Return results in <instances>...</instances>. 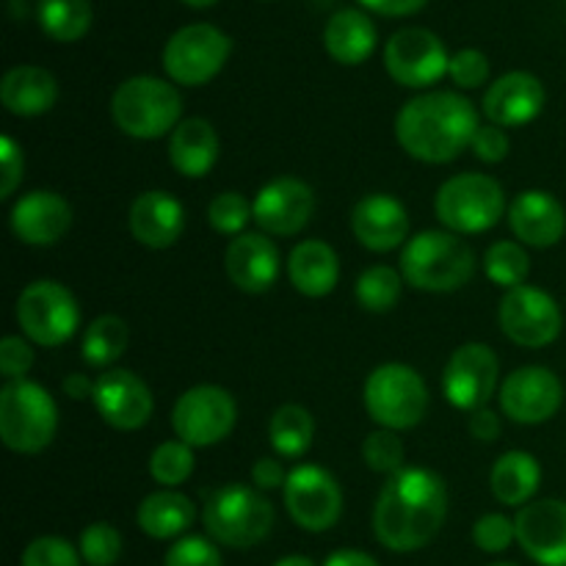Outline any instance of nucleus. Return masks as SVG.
<instances>
[{
  "instance_id": "obj_17",
  "label": "nucleus",
  "mask_w": 566,
  "mask_h": 566,
  "mask_svg": "<svg viewBox=\"0 0 566 566\" xmlns=\"http://www.w3.org/2000/svg\"><path fill=\"white\" fill-rule=\"evenodd\" d=\"M94 409L105 426L116 431H138L149 423L155 409L153 390L133 370L108 368L94 379Z\"/></svg>"
},
{
  "instance_id": "obj_27",
  "label": "nucleus",
  "mask_w": 566,
  "mask_h": 566,
  "mask_svg": "<svg viewBox=\"0 0 566 566\" xmlns=\"http://www.w3.org/2000/svg\"><path fill=\"white\" fill-rule=\"evenodd\" d=\"M221 142L216 127L208 119H182L169 136V164L188 180L210 175L219 164Z\"/></svg>"
},
{
  "instance_id": "obj_47",
  "label": "nucleus",
  "mask_w": 566,
  "mask_h": 566,
  "mask_svg": "<svg viewBox=\"0 0 566 566\" xmlns=\"http://www.w3.org/2000/svg\"><path fill=\"white\" fill-rule=\"evenodd\" d=\"M0 164H3V175H0V199H9L11 193L20 188L22 171H25L22 147L11 136L0 138Z\"/></svg>"
},
{
  "instance_id": "obj_31",
  "label": "nucleus",
  "mask_w": 566,
  "mask_h": 566,
  "mask_svg": "<svg viewBox=\"0 0 566 566\" xmlns=\"http://www.w3.org/2000/svg\"><path fill=\"white\" fill-rule=\"evenodd\" d=\"M542 484V468L536 457L525 451H506L497 457L490 473V490L503 506L523 509L534 501Z\"/></svg>"
},
{
  "instance_id": "obj_5",
  "label": "nucleus",
  "mask_w": 566,
  "mask_h": 566,
  "mask_svg": "<svg viewBox=\"0 0 566 566\" xmlns=\"http://www.w3.org/2000/svg\"><path fill=\"white\" fill-rule=\"evenodd\" d=\"M202 525L216 545L249 551L274 528V506L254 486L227 484L205 501Z\"/></svg>"
},
{
  "instance_id": "obj_49",
  "label": "nucleus",
  "mask_w": 566,
  "mask_h": 566,
  "mask_svg": "<svg viewBox=\"0 0 566 566\" xmlns=\"http://www.w3.org/2000/svg\"><path fill=\"white\" fill-rule=\"evenodd\" d=\"M501 431H503L501 418H497V412H492L490 407L470 412V434H473V440L486 442V446H490V442H497Z\"/></svg>"
},
{
  "instance_id": "obj_18",
  "label": "nucleus",
  "mask_w": 566,
  "mask_h": 566,
  "mask_svg": "<svg viewBox=\"0 0 566 566\" xmlns=\"http://www.w3.org/2000/svg\"><path fill=\"white\" fill-rule=\"evenodd\" d=\"M315 210L313 188L298 177H276L265 182L252 202L254 224L274 238H287L310 224Z\"/></svg>"
},
{
  "instance_id": "obj_51",
  "label": "nucleus",
  "mask_w": 566,
  "mask_h": 566,
  "mask_svg": "<svg viewBox=\"0 0 566 566\" xmlns=\"http://www.w3.org/2000/svg\"><path fill=\"white\" fill-rule=\"evenodd\" d=\"M61 390H64L66 398L72 401H92L94 396V381L88 379L86 374H70L64 381H61Z\"/></svg>"
},
{
  "instance_id": "obj_24",
  "label": "nucleus",
  "mask_w": 566,
  "mask_h": 566,
  "mask_svg": "<svg viewBox=\"0 0 566 566\" xmlns=\"http://www.w3.org/2000/svg\"><path fill=\"white\" fill-rule=\"evenodd\" d=\"M509 227L523 247L551 249L566 232V210L553 193L531 188L509 205Z\"/></svg>"
},
{
  "instance_id": "obj_6",
  "label": "nucleus",
  "mask_w": 566,
  "mask_h": 566,
  "mask_svg": "<svg viewBox=\"0 0 566 566\" xmlns=\"http://www.w3.org/2000/svg\"><path fill=\"white\" fill-rule=\"evenodd\" d=\"M59 431V407L42 385L31 379L6 381L0 390V440L9 451L42 453Z\"/></svg>"
},
{
  "instance_id": "obj_41",
  "label": "nucleus",
  "mask_w": 566,
  "mask_h": 566,
  "mask_svg": "<svg viewBox=\"0 0 566 566\" xmlns=\"http://www.w3.org/2000/svg\"><path fill=\"white\" fill-rule=\"evenodd\" d=\"M81 551L61 536H39L22 551L20 566H81Z\"/></svg>"
},
{
  "instance_id": "obj_46",
  "label": "nucleus",
  "mask_w": 566,
  "mask_h": 566,
  "mask_svg": "<svg viewBox=\"0 0 566 566\" xmlns=\"http://www.w3.org/2000/svg\"><path fill=\"white\" fill-rule=\"evenodd\" d=\"M473 155L484 164H501V160L509 158L512 153V138L503 127L497 125H481L479 133H475L473 144H470Z\"/></svg>"
},
{
  "instance_id": "obj_9",
  "label": "nucleus",
  "mask_w": 566,
  "mask_h": 566,
  "mask_svg": "<svg viewBox=\"0 0 566 566\" xmlns=\"http://www.w3.org/2000/svg\"><path fill=\"white\" fill-rule=\"evenodd\" d=\"M17 326L25 340L44 348H59L81 326V307L66 285L55 280H36L22 287L14 304Z\"/></svg>"
},
{
  "instance_id": "obj_38",
  "label": "nucleus",
  "mask_w": 566,
  "mask_h": 566,
  "mask_svg": "<svg viewBox=\"0 0 566 566\" xmlns=\"http://www.w3.org/2000/svg\"><path fill=\"white\" fill-rule=\"evenodd\" d=\"M122 534L111 523H92L83 528L77 551L88 566H114L122 558Z\"/></svg>"
},
{
  "instance_id": "obj_16",
  "label": "nucleus",
  "mask_w": 566,
  "mask_h": 566,
  "mask_svg": "<svg viewBox=\"0 0 566 566\" xmlns=\"http://www.w3.org/2000/svg\"><path fill=\"white\" fill-rule=\"evenodd\" d=\"M501 412L520 426L547 423L564 403V385L551 368L523 365L501 381Z\"/></svg>"
},
{
  "instance_id": "obj_7",
  "label": "nucleus",
  "mask_w": 566,
  "mask_h": 566,
  "mask_svg": "<svg viewBox=\"0 0 566 566\" xmlns=\"http://www.w3.org/2000/svg\"><path fill=\"white\" fill-rule=\"evenodd\" d=\"M509 202L501 182L481 171L453 175L434 197V213L448 232L479 235L506 216Z\"/></svg>"
},
{
  "instance_id": "obj_23",
  "label": "nucleus",
  "mask_w": 566,
  "mask_h": 566,
  "mask_svg": "<svg viewBox=\"0 0 566 566\" xmlns=\"http://www.w3.org/2000/svg\"><path fill=\"white\" fill-rule=\"evenodd\" d=\"M352 232L368 252H396L407 247L409 213L390 193H368L354 205Z\"/></svg>"
},
{
  "instance_id": "obj_22",
  "label": "nucleus",
  "mask_w": 566,
  "mask_h": 566,
  "mask_svg": "<svg viewBox=\"0 0 566 566\" xmlns=\"http://www.w3.org/2000/svg\"><path fill=\"white\" fill-rule=\"evenodd\" d=\"M545 86L536 75L523 70L506 72V75L497 77L484 94V116L490 119V125L503 127H523L528 122H534L536 116L545 108Z\"/></svg>"
},
{
  "instance_id": "obj_13",
  "label": "nucleus",
  "mask_w": 566,
  "mask_h": 566,
  "mask_svg": "<svg viewBox=\"0 0 566 566\" xmlns=\"http://www.w3.org/2000/svg\"><path fill=\"white\" fill-rule=\"evenodd\" d=\"M503 335L523 348H545L562 335V307L547 291L520 285L503 293L497 307Z\"/></svg>"
},
{
  "instance_id": "obj_40",
  "label": "nucleus",
  "mask_w": 566,
  "mask_h": 566,
  "mask_svg": "<svg viewBox=\"0 0 566 566\" xmlns=\"http://www.w3.org/2000/svg\"><path fill=\"white\" fill-rule=\"evenodd\" d=\"M363 459L368 470L379 475H396L403 470V446L398 440V431L390 429H376L365 437L363 442Z\"/></svg>"
},
{
  "instance_id": "obj_43",
  "label": "nucleus",
  "mask_w": 566,
  "mask_h": 566,
  "mask_svg": "<svg viewBox=\"0 0 566 566\" xmlns=\"http://www.w3.org/2000/svg\"><path fill=\"white\" fill-rule=\"evenodd\" d=\"M164 566H224V562L210 536H182L166 551Z\"/></svg>"
},
{
  "instance_id": "obj_2",
  "label": "nucleus",
  "mask_w": 566,
  "mask_h": 566,
  "mask_svg": "<svg viewBox=\"0 0 566 566\" xmlns=\"http://www.w3.org/2000/svg\"><path fill=\"white\" fill-rule=\"evenodd\" d=\"M479 127V111L457 92H423L396 116V138L403 153L431 166L457 160L470 149Z\"/></svg>"
},
{
  "instance_id": "obj_29",
  "label": "nucleus",
  "mask_w": 566,
  "mask_h": 566,
  "mask_svg": "<svg viewBox=\"0 0 566 566\" xmlns=\"http://www.w3.org/2000/svg\"><path fill=\"white\" fill-rule=\"evenodd\" d=\"M136 523L149 539H182V534L197 523V506L191 497L177 490L149 492L138 503Z\"/></svg>"
},
{
  "instance_id": "obj_37",
  "label": "nucleus",
  "mask_w": 566,
  "mask_h": 566,
  "mask_svg": "<svg viewBox=\"0 0 566 566\" xmlns=\"http://www.w3.org/2000/svg\"><path fill=\"white\" fill-rule=\"evenodd\" d=\"M193 464L197 459H193L191 446H186L182 440H166L149 457V475L164 490H177L193 475Z\"/></svg>"
},
{
  "instance_id": "obj_21",
  "label": "nucleus",
  "mask_w": 566,
  "mask_h": 566,
  "mask_svg": "<svg viewBox=\"0 0 566 566\" xmlns=\"http://www.w3.org/2000/svg\"><path fill=\"white\" fill-rule=\"evenodd\" d=\"M9 227L28 247H55L72 227V208L61 193L31 191L11 208Z\"/></svg>"
},
{
  "instance_id": "obj_54",
  "label": "nucleus",
  "mask_w": 566,
  "mask_h": 566,
  "mask_svg": "<svg viewBox=\"0 0 566 566\" xmlns=\"http://www.w3.org/2000/svg\"><path fill=\"white\" fill-rule=\"evenodd\" d=\"M180 3L191 6V9H208V6H213L216 0H180Z\"/></svg>"
},
{
  "instance_id": "obj_12",
  "label": "nucleus",
  "mask_w": 566,
  "mask_h": 566,
  "mask_svg": "<svg viewBox=\"0 0 566 566\" xmlns=\"http://www.w3.org/2000/svg\"><path fill=\"white\" fill-rule=\"evenodd\" d=\"M282 497L293 523L310 534H324L343 514L340 484L318 464H296L287 473Z\"/></svg>"
},
{
  "instance_id": "obj_55",
  "label": "nucleus",
  "mask_w": 566,
  "mask_h": 566,
  "mask_svg": "<svg viewBox=\"0 0 566 566\" xmlns=\"http://www.w3.org/2000/svg\"><path fill=\"white\" fill-rule=\"evenodd\" d=\"M492 566H517V564H492Z\"/></svg>"
},
{
  "instance_id": "obj_53",
  "label": "nucleus",
  "mask_w": 566,
  "mask_h": 566,
  "mask_svg": "<svg viewBox=\"0 0 566 566\" xmlns=\"http://www.w3.org/2000/svg\"><path fill=\"white\" fill-rule=\"evenodd\" d=\"M274 566H315V564H313V558H307V556H285V558H280Z\"/></svg>"
},
{
  "instance_id": "obj_48",
  "label": "nucleus",
  "mask_w": 566,
  "mask_h": 566,
  "mask_svg": "<svg viewBox=\"0 0 566 566\" xmlns=\"http://www.w3.org/2000/svg\"><path fill=\"white\" fill-rule=\"evenodd\" d=\"M285 481H287V470L282 468L280 459L263 457L254 462L252 484L258 486V490H280V486H285Z\"/></svg>"
},
{
  "instance_id": "obj_50",
  "label": "nucleus",
  "mask_w": 566,
  "mask_h": 566,
  "mask_svg": "<svg viewBox=\"0 0 566 566\" xmlns=\"http://www.w3.org/2000/svg\"><path fill=\"white\" fill-rule=\"evenodd\" d=\"M429 0H359V6L381 17H409L420 11Z\"/></svg>"
},
{
  "instance_id": "obj_14",
  "label": "nucleus",
  "mask_w": 566,
  "mask_h": 566,
  "mask_svg": "<svg viewBox=\"0 0 566 566\" xmlns=\"http://www.w3.org/2000/svg\"><path fill=\"white\" fill-rule=\"evenodd\" d=\"M385 66L398 86L429 88L448 75L451 55L429 28H401L387 42Z\"/></svg>"
},
{
  "instance_id": "obj_39",
  "label": "nucleus",
  "mask_w": 566,
  "mask_h": 566,
  "mask_svg": "<svg viewBox=\"0 0 566 566\" xmlns=\"http://www.w3.org/2000/svg\"><path fill=\"white\" fill-rule=\"evenodd\" d=\"M252 219V205H249L247 199H243V193L238 191L216 193L213 202L208 205V224L213 227L219 235L238 238L241 232H247V224Z\"/></svg>"
},
{
  "instance_id": "obj_45",
  "label": "nucleus",
  "mask_w": 566,
  "mask_h": 566,
  "mask_svg": "<svg viewBox=\"0 0 566 566\" xmlns=\"http://www.w3.org/2000/svg\"><path fill=\"white\" fill-rule=\"evenodd\" d=\"M33 368V348L31 343L22 340L20 335H9L0 343V376L6 381L25 379L28 370Z\"/></svg>"
},
{
  "instance_id": "obj_35",
  "label": "nucleus",
  "mask_w": 566,
  "mask_h": 566,
  "mask_svg": "<svg viewBox=\"0 0 566 566\" xmlns=\"http://www.w3.org/2000/svg\"><path fill=\"white\" fill-rule=\"evenodd\" d=\"M484 269L495 285L503 291L525 285L531 274V258L520 241H495L484 254Z\"/></svg>"
},
{
  "instance_id": "obj_20",
  "label": "nucleus",
  "mask_w": 566,
  "mask_h": 566,
  "mask_svg": "<svg viewBox=\"0 0 566 566\" xmlns=\"http://www.w3.org/2000/svg\"><path fill=\"white\" fill-rule=\"evenodd\" d=\"M224 269L232 285L243 293H265L280 280L282 258L276 243L265 232H241L224 252Z\"/></svg>"
},
{
  "instance_id": "obj_32",
  "label": "nucleus",
  "mask_w": 566,
  "mask_h": 566,
  "mask_svg": "<svg viewBox=\"0 0 566 566\" xmlns=\"http://www.w3.org/2000/svg\"><path fill=\"white\" fill-rule=\"evenodd\" d=\"M315 420L298 403H282L269 420V442L282 459H302L313 448Z\"/></svg>"
},
{
  "instance_id": "obj_26",
  "label": "nucleus",
  "mask_w": 566,
  "mask_h": 566,
  "mask_svg": "<svg viewBox=\"0 0 566 566\" xmlns=\"http://www.w3.org/2000/svg\"><path fill=\"white\" fill-rule=\"evenodd\" d=\"M55 99H59V83L44 66L20 64L6 72L0 81V103L9 114L22 119L48 114L53 111Z\"/></svg>"
},
{
  "instance_id": "obj_3",
  "label": "nucleus",
  "mask_w": 566,
  "mask_h": 566,
  "mask_svg": "<svg viewBox=\"0 0 566 566\" xmlns=\"http://www.w3.org/2000/svg\"><path fill=\"white\" fill-rule=\"evenodd\" d=\"M475 274V254L457 232L426 230L401 252V276L415 291L453 293Z\"/></svg>"
},
{
  "instance_id": "obj_42",
  "label": "nucleus",
  "mask_w": 566,
  "mask_h": 566,
  "mask_svg": "<svg viewBox=\"0 0 566 566\" xmlns=\"http://www.w3.org/2000/svg\"><path fill=\"white\" fill-rule=\"evenodd\" d=\"M473 542L481 553H492V556L509 551V547H512V542H517V528H514V520H509L506 514H501V512L484 514V517L475 520Z\"/></svg>"
},
{
  "instance_id": "obj_4",
  "label": "nucleus",
  "mask_w": 566,
  "mask_h": 566,
  "mask_svg": "<svg viewBox=\"0 0 566 566\" xmlns=\"http://www.w3.org/2000/svg\"><path fill=\"white\" fill-rule=\"evenodd\" d=\"M111 116L125 136L153 142V138L171 136L180 125L182 97L169 81L160 77H127L111 97Z\"/></svg>"
},
{
  "instance_id": "obj_25",
  "label": "nucleus",
  "mask_w": 566,
  "mask_h": 566,
  "mask_svg": "<svg viewBox=\"0 0 566 566\" xmlns=\"http://www.w3.org/2000/svg\"><path fill=\"white\" fill-rule=\"evenodd\" d=\"M127 227L133 238L147 249H169L186 230L182 202L169 191H144L133 199Z\"/></svg>"
},
{
  "instance_id": "obj_19",
  "label": "nucleus",
  "mask_w": 566,
  "mask_h": 566,
  "mask_svg": "<svg viewBox=\"0 0 566 566\" xmlns=\"http://www.w3.org/2000/svg\"><path fill=\"white\" fill-rule=\"evenodd\" d=\"M517 545L539 566H566V501H531L514 517Z\"/></svg>"
},
{
  "instance_id": "obj_1",
  "label": "nucleus",
  "mask_w": 566,
  "mask_h": 566,
  "mask_svg": "<svg viewBox=\"0 0 566 566\" xmlns=\"http://www.w3.org/2000/svg\"><path fill=\"white\" fill-rule=\"evenodd\" d=\"M448 517V486L426 468H403L385 481L374 506V536L392 553L431 545Z\"/></svg>"
},
{
  "instance_id": "obj_30",
  "label": "nucleus",
  "mask_w": 566,
  "mask_h": 566,
  "mask_svg": "<svg viewBox=\"0 0 566 566\" xmlns=\"http://www.w3.org/2000/svg\"><path fill=\"white\" fill-rule=\"evenodd\" d=\"M324 48L337 64L357 66L376 50V25L365 11L340 9L324 28Z\"/></svg>"
},
{
  "instance_id": "obj_34",
  "label": "nucleus",
  "mask_w": 566,
  "mask_h": 566,
  "mask_svg": "<svg viewBox=\"0 0 566 566\" xmlns=\"http://www.w3.org/2000/svg\"><path fill=\"white\" fill-rule=\"evenodd\" d=\"M39 28L55 42H77L92 28V3L88 0H39Z\"/></svg>"
},
{
  "instance_id": "obj_11",
  "label": "nucleus",
  "mask_w": 566,
  "mask_h": 566,
  "mask_svg": "<svg viewBox=\"0 0 566 566\" xmlns=\"http://www.w3.org/2000/svg\"><path fill=\"white\" fill-rule=\"evenodd\" d=\"M238 420V403L230 390L219 385H197L177 398L171 409V429L177 440L191 448L219 446L232 434Z\"/></svg>"
},
{
  "instance_id": "obj_28",
  "label": "nucleus",
  "mask_w": 566,
  "mask_h": 566,
  "mask_svg": "<svg viewBox=\"0 0 566 566\" xmlns=\"http://www.w3.org/2000/svg\"><path fill=\"white\" fill-rule=\"evenodd\" d=\"M287 280L302 296L324 298L329 296L340 280V260L326 241H302L293 247L287 258Z\"/></svg>"
},
{
  "instance_id": "obj_36",
  "label": "nucleus",
  "mask_w": 566,
  "mask_h": 566,
  "mask_svg": "<svg viewBox=\"0 0 566 566\" xmlns=\"http://www.w3.org/2000/svg\"><path fill=\"white\" fill-rule=\"evenodd\" d=\"M403 276L392 265H370L357 280V302L368 313H390L401 298Z\"/></svg>"
},
{
  "instance_id": "obj_15",
  "label": "nucleus",
  "mask_w": 566,
  "mask_h": 566,
  "mask_svg": "<svg viewBox=\"0 0 566 566\" xmlns=\"http://www.w3.org/2000/svg\"><path fill=\"white\" fill-rule=\"evenodd\" d=\"M501 390V363L486 343H464L442 370V392L448 403L462 412H475Z\"/></svg>"
},
{
  "instance_id": "obj_44",
  "label": "nucleus",
  "mask_w": 566,
  "mask_h": 566,
  "mask_svg": "<svg viewBox=\"0 0 566 566\" xmlns=\"http://www.w3.org/2000/svg\"><path fill=\"white\" fill-rule=\"evenodd\" d=\"M448 77H451L459 88L484 86L486 77H490V59L475 48L459 50V53L451 55Z\"/></svg>"
},
{
  "instance_id": "obj_33",
  "label": "nucleus",
  "mask_w": 566,
  "mask_h": 566,
  "mask_svg": "<svg viewBox=\"0 0 566 566\" xmlns=\"http://www.w3.org/2000/svg\"><path fill=\"white\" fill-rule=\"evenodd\" d=\"M130 346V326L119 315H99L83 332L81 357L92 368L108 370Z\"/></svg>"
},
{
  "instance_id": "obj_8",
  "label": "nucleus",
  "mask_w": 566,
  "mask_h": 566,
  "mask_svg": "<svg viewBox=\"0 0 566 566\" xmlns=\"http://www.w3.org/2000/svg\"><path fill=\"white\" fill-rule=\"evenodd\" d=\"M363 401L379 429L409 431L426 418L429 387L412 365L385 363L365 379Z\"/></svg>"
},
{
  "instance_id": "obj_52",
  "label": "nucleus",
  "mask_w": 566,
  "mask_h": 566,
  "mask_svg": "<svg viewBox=\"0 0 566 566\" xmlns=\"http://www.w3.org/2000/svg\"><path fill=\"white\" fill-rule=\"evenodd\" d=\"M324 566H379L374 556H368V553L363 551H352V547H343V551L332 553L329 558H326Z\"/></svg>"
},
{
  "instance_id": "obj_10",
  "label": "nucleus",
  "mask_w": 566,
  "mask_h": 566,
  "mask_svg": "<svg viewBox=\"0 0 566 566\" xmlns=\"http://www.w3.org/2000/svg\"><path fill=\"white\" fill-rule=\"evenodd\" d=\"M232 39L210 22H193L171 33L164 48V70L180 86H205L224 70Z\"/></svg>"
}]
</instances>
